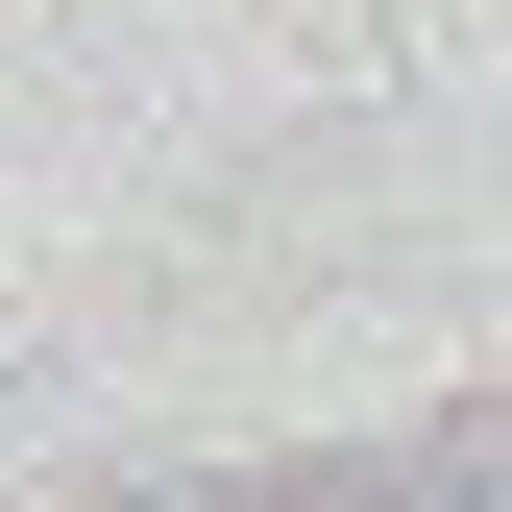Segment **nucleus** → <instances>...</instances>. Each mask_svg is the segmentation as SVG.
Returning <instances> with one entry per match:
<instances>
[{"mask_svg":"<svg viewBox=\"0 0 512 512\" xmlns=\"http://www.w3.org/2000/svg\"><path fill=\"white\" fill-rule=\"evenodd\" d=\"M98 512H512V439H415V464H220V488H98Z\"/></svg>","mask_w":512,"mask_h":512,"instance_id":"nucleus-1","label":"nucleus"}]
</instances>
